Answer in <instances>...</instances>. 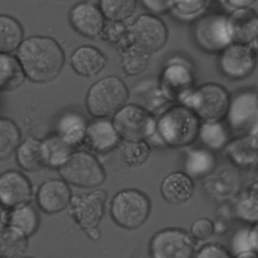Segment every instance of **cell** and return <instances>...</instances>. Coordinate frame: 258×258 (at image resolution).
Here are the masks:
<instances>
[{
  "mask_svg": "<svg viewBox=\"0 0 258 258\" xmlns=\"http://www.w3.org/2000/svg\"><path fill=\"white\" fill-rule=\"evenodd\" d=\"M32 194V185L22 172L10 169L0 175L1 207L13 209L29 204Z\"/></svg>",
  "mask_w": 258,
  "mask_h": 258,
  "instance_id": "cell-15",
  "label": "cell"
},
{
  "mask_svg": "<svg viewBox=\"0 0 258 258\" xmlns=\"http://www.w3.org/2000/svg\"><path fill=\"white\" fill-rule=\"evenodd\" d=\"M231 96L219 84H205L194 89L180 104L189 108L201 121L224 120Z\"/></svg>",
  "mask_w": 258,
  "mask_h": 258,
  "instance_id": "cell-8",
  "label": "cell"
},
{
  "mask_svg": "<svg viewBox=\"0 0 258 258\" xmlns=\"http://www.w3.org/2000/svg\"><path fill=\"white\" fill-rule=\"evenodd\" d=\"M103 15L93 3L81 2L71 10L70 19L78 32L87 37H95L104 28Z\"/></svg>",
  "mask_w": 258,
  "mask_h": 258,
  "instance_id": "cell-20",
  "label": "cell"
},
{
  "mask_svg": "<svg viewBox=\"0 0 258 258\" xmlns=\"http://www.w3.org/2000/svg\"><path fill=\"white\" fill-rule=\"evenodd\" d=\"M18 60L30 81L47 83L60 73L64 56L60 46L52 38L31 36L20 44Z\"/></svg>",
  "mask_w": 258,
  "mask_h": 258,
  "instance_id": "cell-1",
  "label": "cell"
},
{
  "mask_svg": "<svg viewBox=\"0 0 258 258\" xmlns=\"http://www.w3.org/2000/svg\"><path fill=\"white\" fill-rule=\"evenodd\" d=\"M198 45L208 52L223 51L233 39L228 26V17L221 13H211L202 17L195 26Z\"/></svg>",
  "mask_w": 258,
  "mask_h": 258,
  "instance_id": "cell-11",
  "label": "cell"
},
{
  "mask_svg": "<svg viewBox=\"0 0 258 258\" xmlns=\"http://www.w3.org/2000/svg\"><path fill=\"white\" fill-rule=\"evenodd\" d=\"M126 32L127 31L125 26L119 21H114V20H109V22L103 28L104 37L108 41L114 42V43L119 42L121 39H123Z\"/></svg>",
  "mask_w": 258,
  "mask_h": 258,
  "instance_id": "cell-40",
  "label": "cell"
},
{
  "mask_svg": "<svg viewBox=\"0 0 258 258\" xmlns=\"http://www.w3.org/2000/svg\"><path fill=\"white\" fill-rule=\"evenodd\" d=\"M23 31L20 24L12 17L2 15L0 17V50L9 52L22 43Z\"/></svg>",
  "mask_w": 258,
  "mask_h": 258,
  "instance_id": "cell-34",
  "label": "cell"
},
{
  "mask_svg": "<svg viewBox=\"0 0 258 258\" xmlns=\"http://www.w3.org/2000/svg\"><path fill=\"white\" fill-rule=\"evenodd\" d=\"M126 85L117 77H106L96 82L88 91L86 106L94 118L113 117L128 99Z\"/></svg>",
  "mask_w": 258,
  "mask_h": 258,
  "instance_id": "cell-4",
  "label": "cell"
},
{
  "mask_svg": "<svg viewBox=\"0 0 258 258\" xmlns=\"http://www.w3.org/2000/svg\"><path fill=\"white\" fill-rule=\"evenodd\" d=\"M107 192L101 188L73 195L70 208L75 223L93 241L101 237L99 225L105 216Z\"/></svg>",
  "mask_w": 258,
  "mask_h": 258,
  "instance_id": "cell-5",
  "label": "cell"
},
{
  "mask_svg": "<svg viewBox=\"0 0 258 258\" xmlns=\"http://www.w3.org/2000/svg\"><path fill=\"white\" fill-rule=\"evenodd\" d=\"M234 258H258V253L254 250H250V251L243 252V253L235 256Z\"/></svg>",
  "mask_w": 258,
  "mask_h": 258,
  "instance_id": "cell-45",
  "label": "cell"
},
{
  "mask_svg": "<svg viewBox=\"0 0 258 258\" xmlns=\"http://www.w3.org/2000/svg\"><path fill=\"white\" fill-rule=\"evenodd\" d=\"M142 5L154 14H160L169 10L173 5V0H141Z\"/></svg>",
  "mask_w": 258,
  "mask_h": 258,
  "instance_id": "cell-42",
  "label": "cell"
},
{
  "mask_svg": "<svg viewBox=\"0 0 258 258\" xmlns=\"http://www.w3.org/2000/svg\"><path fill=\"white\" fill-rule=\"evenodd\" d=\"M57 171L69 184L80 188H97L106 180V172L102 163L87 150H75Z\"/></svg>",
  "mask_w": 258,
  "mask_h": 258,
  "instance_id": "cell-6",
  "label": "cell"
},
{
  "mask_svg": "<svg viewBox=\"0 0 258 258\" xmlns=\"http://www.w3.org/2000/svg\"><path fill=\"white\" fill-rule=\"evenodd\" d=\"M112 120L121 139L125 141H149L155 134L157 118L136 104L123 106Z\"/></svg>",
  "mask_w": 258,
  "mask_h": 258,
  "instance_id": "cell-9",
  "label": "cell"
},
{
  "mask_svg": "<svg viewBox=\"0 0 258 258\" xmlns=\"http://www.w3.org/2000/svg\"><path fill=\"white\" fill-rule=\"evenodd\" d=\"M224 150L228 160L239 168L258 166V144L255 136H237Z\"/></svg>",
  "mask_w": 258,
  "mask_h": 258,
  "instance_id": "cell-23",
  "label": "cell"
},
{
  "mask_svg": "<svg viewBox=\"0 0 258 258\" xmlns=\"http://www.w3.org/2000/svg\"><path fill=\"white\" fill-rule=\"evenodd\" d=\"M28 237L20 231L10 227H1L0 231V257L21 258L28 247Z\"/></svg>",
  "mask_w": 258,
  "mask_h": 258,
  "instance_id": "cell-28",
  "label": "cell"
},
{
  "mask_svg": "<svg viewBox=\"0 0 258 258\" xmlns=\"http://www.w3.org/2000/svg\"><path fill=\"white\" fill-rule=\"evenodd\" d=\"M225 121L235 137L256 136L258 134V92L245 89L232 95Z\"/></svg>",
  "mask_w": 258,
  "mask_h": 258,
  "instance_id": "cell-7",
  "label": "cell"
},
{
  "mask_svg": "<svg viewBox=\"0 0 258 258\" xmlns=\"http://www.w3.org/2000/svg\"><path fill=\"white\" fill-rule=\"evenodd\" d=\"M148 62V53L135 44L128 47L122 55L123 71L130 76L138 75L145 70Z\"/></svg>",
  "mask_w": 258,
  "mask_h": 258,
  "instance_id": "cell-36",
  "label": "cell"
},
{
  "mask_svg": "<svg viewBox=\"0 0 258 258\" xmlns=\"http://www.w3.org/2000/svg\"><path fill=\"white\" fill-rule=\"evenodd\" d=\"M194 76L183 63L168 64L160 78V90L163 96L179 104L194 90Z\"/></svg>",
  "mask_w": 258,
  "mask_h": 258,
  "instance_id": "cell-17",
  "label": "cell"
},
{
  "mask_svg": "<svg viewBox=\"0 0 258 258\" xmlns=\"http://www.w3.org/2000/svg\"><path fill=\"white\" fill-rule=\"evenodd\" d=\"M255 138H256V141H257V144H258V134L255 136Z\"/></svg>",
  "mask_w": 258,
  "mask_h": 258,
  "instance_id": "cell-47",
  "label": "cell"
},
{
  "mask_svg": "<svg viewBox=\"0 0 258 258\" xmlns=\"http://www.w3.org/2000/svg\"><path fill=\"white\" fill-rule=\"evenodd\" d=\"M236 218L246 225H254L258 222V189L251 188L243 191L234 206Z\"/></svg>",
  "mask_w": 258,
  "mask_h": 258,
  "instance_id": "cell-32",
  "label": "cell"
},
{
  "mask_svg": "<svg viewBox=\"0 0 258 258\" xmlns=\"http://www.w3.org/2000/svg\"><path fill=\"white\" fill-rule=\"evenodd\" d=\"M215 224L208 218L197 219L190 226L189 234L195 241H206L215 233Z\"/></svg>",
  "mask_w": 258,
  "mask_h": 258,
  "instance_id": "cell-38",
  "label": "cell"
},
{
  "mask_svg": "<svg viewBox=\"0 0 258 258\" xmlns=\"http://www.w3.org/2000/svg\"><path fill=\"white\" fill-rule=\"evenodd\" d=\"M195 192V181L187 173L172 171L165 175L160 183V194L163 200L170 205L186 203Z\"/></svg>",
  "mask_w": 258,
  "mask_h": 258,
  "instance_id": "cell-19",
  "label": "cell"
},
{
  "mask_svg": "<svg viewBox=\"0 0 258 258\" xmlns=\"http://www.w3.org/2000/svg\"><path fill=\"white\" fill-rule=\"evenodd\" d=\"M216 164L215 152L204 146L190 147L184 152L183 171L194 179L203 178L212 173Z\"/></svg>",
  "mask_w": 258,
  "mask_h": 258,
  "instance_id": "cell-24",
  "label": "cell"
},
{
  "mask_svg": "<svg viewBox=\"0 0 258 258\" xmlns=\"http://www.w3.org/2000/svg\"><path fill=\"white\" fill-rule=\"evenodd\" d=\"M88 125L89 122L83 114L68 111L57 118L55 133L75 149H79L85 143Z\"/></svg>",
  "mask_w": 258,
  "mask_h": 258,
  "instance_id": "cell-22",
  "label": "cell"
},
{
  "mask_svg": "<svg viewBox=\"0 0 258 258\" xmlns=\"http://www.w3.org/2000/svg\"><path fill=\"white\" fill-rule=\"evenodd\" d=\"M21 258H30V257H21Z\"/></svg>",
  "mask_w": 258,
  "mask_h": 258,
  "instance_id": "cell-48",
  "label": "cell"
},
{
  "mask_svg": "<svg viewBox=\"0 0 258 258\" xmlns=\"http://www.w3.org/2000/svg\"><path fill=\"white\" fill-rule=\"evenodd\" d=\"M232 132L224 120L202 121L198 139L202 146L216 152L226 148L232 140Z\"/></svg>",
  "mask_w": 258,
  "mask_h": 258,
  "instance_id": "cell-25",
  "label": "cell"
},
{
  "mask_svg": "<svg viewBox=\"0 0 258 258\" xmlns=\"http://www.w3.org/2000/svg\"><path fill=\"white\" fill-rule=\"evenodd\" d=\"M24 70L19 60L6 53H0V88L10 91L18 88L24 81Z\"/></svg>",
  "mask_w": 258,
  "mask_h": 258,
  "instance_id": "cell-29",
  "label": "cell"
},
{
  "mask_svg": "<svg viewBox=\"0 0 258 258\" xmlns=\"http://www.w3.org/2000/svg\"><path fill=\"white\" fill-rule=\"evenodd\" d=\"M177 11L183 15L198 13L206 4L207 0H173Z\"/></svg>",
  "mask_w": 258,
  "mask_h": 258,
  "instance_id": "cell-41",
  "label": "cell"
},
{
  "mask_svg": "<svg viewBox=\"0 0 258 258\" xmlns=\"http://www.w3.org/2000/svg\"><path fill=\"white\" fill-rule=\"evenodd\" d=\"M129 36L133 43L147 53L159 50L166 41L164 23L153 15H140L130 27Z\"/></svg>",
  "mask_w": 258,
  "mask_h": 258,
  "instance_id": "cell-12",
  "label": "cell"
},
{
  "mask_svg": "<svg viewBox=\"0 0 258 258\" xmlns=\"http://www.w3.org/2000/svg\"><path fill=\"white\" fill-rule=\"evenodd\" d=\"M122 139L109 118H95L89 122L85 145L98 154H108L118 148Z\"/></svg>",
  "mask_w": 258,
  "mask_h": 258,
  "instance_id": "cell-16",
  "label": "cell"
},
{
  "mask_svg": "<svg viewBox=\"0 0 258 258\" xmlns=\"http://www.w3.org/2000/svg\"><path fill=\"white\" fill-rule=\"evenodd\" d=\"M194 258H234L231 252L220 244L210 243L202 246Z\"/></svg>",
  "mask_w": 258,
  "mask_h": 258,
  "instance_id": "cell-39",
  "label": "cell"
},
{
  "mask_svg": "<svg viewBox=\"0 0 258 258\" xmlns=\"http://www.w3.org/2000/svg\"><path fill=\"white\" fill-rule=\"evenodd\" d=\"M42 141L45 147L47 164L50 168H60L76 150L55 132L45 137Z\"/></svg>",
  "mask_w": 258,
  "mask_h": 258,
  "instance_id": "cell-31",
  "label": "cell"
},
{
  "mask_svg": "<svg viewBox=\"0 0 258 258\" xmlns=\"http://www.w3.org/2000/svg\"><path fill=\"white\" fill-rule=\"evenodd\" d=\"M72 198L71 187L61 177L44 180L38 186L35 195L38 209L48 215L62 212L70 206Z\"/></svg>",
  "mask_w": 258,
  "mask_h": 258,
  "instance_id": "cell-14",
  "label": "cell"
},
{
  "mask_svg": "<svg viewBox=\"0 0 258 258\" xmlns=\"http://www.w3.org/2000/svg\"><path fill=\"white\" fill-rule=\"evenodd\" d=\"M201 119L186 106L173 105L157 118L154 139L167 148H186L198 140Z\"/></svg>",
  "mask_w": 258,
  "mask_h": 258,
  "instance_id": "cell-2",
  "label": "cell"
},
{
  "mask_svg": "<svg viewBox=\"0 0 258 258\" xmlns=\"http://www.w3.org/2000/svg\"><path fill=\"white\" fill-rule=\"evenodd\" d=\"M255 52L248 44L231 43L221 51L219 58L222 74L230 80L247 78L255 69Z\"/></svg>",
  "mask_w": 258,
  "mask_h": 258,
  "instance_id": "cell-13",
  "label": "cell"
},
{
  "mask_svg": "<svg viewBox=\"0 0 258 258\" xmlns=\"http://www.w3.org/2000/svg\"><path fill=\"white\" fill-rule=\"evenodd\" d=\"M39 225V214L30 203L9 209L7 226L20 231L26 237L32 236L38 230Z\"/></svg>",
  "mask_w": 258,
  "mask_h": 258,
  "instance_id": "cell-27",
  "label": "cell"
},
{
  "mask_svg": "<svg viewBox=\"0 0 258 258\" xmlns=\"http://www.w3.org/2000/svg\"><path fill=\"white\" fill-rule=\"evenodd\" d=\"M15 160L21 169L28 172H36L48 167L43 141L35 137L23 139L15 151Z\"/></svg>",
  "mask_w": 258,
  "mask_h": 258,
  "instance_id": "cell-21",
  "label": "cell"
},
{
  "mask_svg": "<svg viewBox=\"0 0 258 258\" xmlns=\"http://www.w3.org/2000/svg\"><path fill=\"white\" fill-rule=\"evenodd\" d=\"M136 5V0H100L103 14L109 20L122 21L129 17Z\"/></svg>",
  "mask_w": 258,
  "mask_h": 258,
  "instance_id": "cell-35",
  "label": "cell"
},
{
  "mask_svg": "<svg viewBox=\"0 0 258 258\" xmlns=\"http://www.w3.org/2000/svg\"><path fill=\"white\" fill-rule=\"evenodd\" d=\"M257 0H227V2L235 7L236 9L237 8H247L251 5H253Z\"/></svg>",
  "mask_w": 258,
  "mask_h": 258,
  "instance_id": "cell-44",
  "label": "cell"
},
{
  "mask_svg": "<svg viewBox=\"0 0 258 258\" xmlns=\"http://www.w3.org/2000/svg\"><path fill=\"white\" fill-rule=\"evenodd\" d=\"M257 2V1H256ZM255 11H256V13L258 14V2H257V4H256V6H255V9H254Z\"/></svg>",
  "mask_w": 258,
  "mask_h": 258,
  "instance_id": "cell-46",
  "label": "cell"
},
{
  "mask_svg": "<svg viewBox=\"0 0 258 258\" xmlns=\"http://www.w3.org/2000/svg\"><path fill=\"white\" fill-rule=\"evenodd\" d=\"M116 150L120 161L129 167L141 166L151 154V147L147 141L122 140Z\"/></svg>",
  "mask_w": 258,
  "mask_h": 258,
  "instance_id": "cell-30",
  "label": "cell"
},
{
  "mask_svg": "<svg viewBox=\"0 0 258 258\" xmlns=\"http://www.w3.org/2000/svg\"><path fill=\"white\" fill-rule=\"evenodd\" d=\"M148 254L149 258H194L195 240L181 228L160 229L149 241Z\"/></svg>",
  "mask_w": 258,
  "mask_h": 258,
  "instance_id": "cell-10",
  "label": "cell"
},
{
  "mask_svg": "<svg viewBox=\"0 0 258 258\" xmlns=\"http://www.w3.org/2000/svg\"><path fill=\"white\" fill-rule=\"evenodd\" d=\"M233 42L249 44L258 37V14L254 9L237 8L228 16Z\"/></svg>",
  "mask_w": 258,
  "mask_h": 258,
  "instance_id": "cell-18",
  "label": "cell"
},
{
  "mask_svg": "<svg viewBox=\"0 0 258 258\" xmlns=\"http://www.w3.org/2000/svg\"><path fill=\"white\" fill-rule=\"evenodd\" d=\"M21 141V132L17 124L10 118L2 117L0 120V159H7L15 153Z\"/></svg>",
  "mask_w": 258,
  "mask_h": 258,
  "instance_id": "cell-33",
  "label": "cell"
},
{
  "mask_svg": "<svg viewBox=\"0 0 258 258\" xmlns=\"http://www.w3.org/2000/svg\"><path fill=\"white\" fill-rule=\"evenodd\" d=\"M250 240H251L252 250H254L258 253V222L251 226Z\"/></svg>",
  "mask_w": 258,
  "mask_h": 258,
  "instance_id": "cell-43",
  "label": "cell"
},
{
  "mask_svg": "<svg viewBox=\"0 0 258 258\" xmlns=\"http://www.w3.org/2000/svg\"><path fill=\"white\" fill-rule=\"evenodd\" d=\"M71 63L78 75L93 77L104 69L106 59L103 53L96 47L84 45L74 51Z\"/></svg>",
  "mask_w": 258,
  "mask_h": 258,
  "instance_id": "cell-26",
  "label": "cell"
},
{
  "mask_svg": "<svg viewBox=\"0 0 258 258\" xmlns=\"http://www.w3.org/2000/svg\"><path fill=\"white\" fill-rule=\"evenodd\" d=\"M151 211L148 196L137 188H124L114 195L110 204L113 222L126 230L140 228L147 221Z\"/></svg>",
  "mask_w": 258,
  "mask_h": 258,
  "instance_id": "cell-3",
  "label": "cell"
},
{
  "mask_svg": "<svg viewBox=\"0 0 258 258\" xmlns=\"http://www.w3.org/2000/svg\"><path fill=\"white\" fill-rule=\"evenodd\" d=\"M250 230L251 226H245L237 229L231 236L229 241V251L233 257L252 250L251 240H250Z\"/></svg>",
  "mask_w": 258,
  "mask_h": 258,
  "instance_id": "cell-37",
  "label": "cell"
}]
</instances>
